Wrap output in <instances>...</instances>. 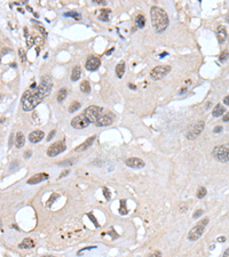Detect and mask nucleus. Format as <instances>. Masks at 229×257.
Here are the masks:
<instances>
[{
  "label": "nucleus",
  "instance_id": "57",
  "mask_svg": "<svg viewBox=\"0 0 229 257\" xmlns=\"http://www.w3.org/2000/svg\"><path fill=\"white\" fill-rule=\"evenodd\" d=\"M0 62H1V58H0Z\"/></svg>",
  "mask_w": 229,
  "mask_h": 257
},
{
  "label": "nucleus",
  "instance_id": "28",
  "mask_svg": "<svg viewBox=\"0 0 229 257\" xmlns=\"http://www.w3.org/2000/svg\"><path fill=\"white\" fill-rule=\"evenodd\" d=\"M119 213H120L121 215H126V214H127V209H126V200H120Z\"/></svg>",
  "mask_w": 229,
  "mask_h": 257
},
{
  "label": "nucleus",
  "instance_id": "33",
  "mask_svg": "<svg viewBox=\"0 0 229 257\" xmlns=\"http://www.w3.org/2000/svg\"><path fill=\"white\" fill-rule=\"evenodd\" d=\"M179 210H180L181 213H186V211L188 210V204H187V203H182V204H180Z\"/></svg>",
  "mask_w": 229,
  "mask_h": 257
},
{
  "label": "nucleus",
  "instance_id": "20",
  "mask_svg": "<svg viewBox=\"0 0 229 257\" xmlns=\"http://www.w3.org/2000/svg\"><path fill=\"white\" fill-rule=\"evenodd\" d=\"M226 113V109L223 108L221 104H216V108L213 109V112H212V114H213V117H220V116H223Z\"/></svg>",
  "mask_w": 229,
  "mask_h": 257
},
{
  "label": "nucleus",
  "instance_id": "40",
  "mask_svg": "<svg viewBox=\"0 0 229 257\" xmlns=\"http://www.w3.org/2000/svg\"><path fill=\"white\" fill-rule=\"evenodd\" d=\"M88 217L92 219V222L94 223V225H96V226H99V223H97V221L95 219V217L93 216V214H88Z\"/></svg>",
  "mask_w": 229,
  "mask_h": 257
},
{
  "label": "nucleus",
  "instance_id": "22",
  "mask_svg": "<svg viewBox=\"0 0 229 257\" xmlns=\"http://www.w3.org/2000/svg\"><path fill=\"white\" fill-rule=\"evenodd\" d=\"M124 73H125V63H124V62H120V63H118V65L116 67V74H117L118 78H121V77L124 76Z\"/></svg>",
  "mask_w": 229,
  "mask_h": 257
},
{
  "label": "nucleus",
  "instance_id": "6",
  "mask_svg": "<svg viewBox=\"0 0 229 257\" xmlns=\"http://www.w3.org/2000/svg\"><path fill=\"white\" fill-rule=\"evenodd\" d=\"M171 71V67L170 65H158L151 70L150 72V77L152 80H159L164 78L165 76L168 74V72Z\"/></svg>",
  "mask_w": 229,
  "mask_h": 257
},
{
  "label": "nucleus",
  "instance_id": "4",
  "mask_svg": "<svg viewBox=\"0 0 229 257\" xmlns=\"http://www.w3.org/2000/svg\"><path fill=\"white\" fill-rule=\"evenodd\" d=\"M103 109L101 106H96V105H91L84 111V116L87 118V120L91 122V123H95V122L99 120L100 117H102L104 113H103Z\"/></svg>",
  "mask_w": 229,
  "mask_h": 257
},
{
  "label": "nucleus",
  "instance_id": "29",
  "mask_svg": "<svg viewBox=\"0 0 229 257\" xmlns=\"http://www.w3.org/2000/svg\"><path fill=\"white\" fill-rule=\"evenodd\" d=\"M206 189L204 188V186H201L199 189H198V191H197V198L198 199H203L205 195H206Z\"/></svg>",
  "mask_w": 229,
  "mask_h": 257
},
{
  "label": "nucleus",
  "instance_id": "36",
  "mask_svg": "<svg viewBox=\"0 0 229 257\" xmlns=\"http://www.w3.org/2000/svg\"><path fill=\"white\" fill-rule=\"evenodd\" d=\"M103 193H104V197H106V199H107V200H110L111 195H110V192H109V190L107 189V188H104V189H103Z\"/></svg>",
  "mask_w": 229,
  "mask_h": 257
},
{
  "label": "nucleus",
  "instance_id": "56",
  "mask_svg": "<svg viewBox=\"0 0 229 257\" xmlns=\"http://www.w3.org/2000/svg\"><path fill=\"white\" fill-rule=\"evenodd\" d=\"M42 257H55V256H42Z\"/></svg>",
  "mask_w": 229,
  "mask_h": 257
},
{
  "label": "nucleus",
  "instance_id": "52",
  "mask_svg": "<svg viewBox=\"0 0 229 257\" xmlns=\"http://www.w3.org/2000/svg\"><path fill=\"white\" fill-rule=\"evenodd\" d=\"M30 155H31V151H27L25 152V158H30Z\"/></svg>",
  "mask_w": 229,
  "mask_h": 257
},
{
  "label": "nucleus",
  "instance_id": "54",
  "mask_svg": "<svg viewBox=\"0 0 229 257\" xmlns=\"http://www.w3.org/2000/svg\"><path fill=\"white\" fill-rule=\"evenodd\" d=\"M210 106H211V103H210V102H209V103H207V104H206V105H205V109H209V108H210Z\"/></svg>",
  "mask_w": 229,
  "mask_h": 257
},
{
  "label": "nucleus",
  "instance_id": "3",
  "mask_svg": "<svg viewBox=\"0 0 229 257\" xmlns=\"http://www.w3.org/2000/svg\"><path fill=\"white\" fill-rule=\"evenodd\" d=\"M207 224H209V218H207V217H206V218H203L201 222H198L191 230L189 231V233H188L189 240H190V241H196V240H198L203 235V233H204L205 228H206Z\"/></svg>",
  "mask_w": 229,
  "mask_h": 257
},
{
  "label": "nucleus",
  "instance_id": "45",
  "mask_svg": "<svg viewBox=\"0 0 229 257\" xmlns=\"http://www.w3.org/2000/svg\"><path fill=\"white\" fill-rule=\"evenodd\" d=\"M221 130H222V127H221V126H218V127L214 128V133H220Z\"/></svg>",
  "mask_w": 229,
  "mask_h": 257
},
{
  "label": "nucleus",
  "instance_id": "9",
  "mask_svg": "<svg viewBox=\"0 0 229 257\" xmlns=\"http://www.w3.org/2000/svg\"><path fill=\"white\" fill-rule=\"evenodd\" d=\"M91 122L87 120V118L84 116V113H81L79 116L75 117L72 120H71V126L76 129H84L86 128Z\"/></svg>",
  "mask_w": 229,
  "mask_h": 257
},
{
  "label": "nucleus",
  "instance_id": "27",
  "mask_svg": "<svg viewBox=\"0 0 229 257\" xmlns=\"http://www.w3.org/2000/svg\"><path fill=\"white\" fill-rule=\"evenodd\" d=\"M67 89H61L60 92H58V94H57V102H63L64 99H66V97H67Z\"/></svg>",
  "mask_w": 229,
  "mask_h": 257
},
{
  "label": "nucleus",
  "instance_id": "2",
  "mask_svg": "<svg viewBox=\"0 0 229 257\" xmlns=\"http://www.w3.org/2000/svg\"><path fill=\"white\" fill-rule=\"evenodd\" d=\"M150 16H151L152 27L156 30V32L161 33L163 31H165V29H167V27H168V16L163 8L157 7V6L151 7Z\"/></svg>",
  "mask_w": 229,
  "mask_h": 257
},
{
  "label": "nucleus",
  "instance_id": "10",
  "mask_svg": "<svg viewBox=\"0 0 229 257\" xmlns=\"http://www.w3.org/2000/svg\"><path fill=\"white\" fill-rule=\"evenodd\" d=\"M100 65H101L100 58H99V57H95V56H91V57L87 58L85 68H86V70H88V71H95V70H97V69L100 68Z\"/></svg>",
  "mask_w": 229,
  "mask_h": 257
},
{
  "label": "nucleus",
  "instance_id": "46",
  "mask_svg": "<svg viewBox=\"0 0 229 257\" xmlns=\"http://www.w3.org/2000/svg\"><path fill=\"white\" fill-rule=\"evenodd\" d=\"M223 102H225V104H226V105H228V106H229V95H228V96H226V97L223 98Z\"/></svg>",
  "mask_w": 229,
  "mask_h": 257
},
{
  "label": "nucleus",
  "instance_id": "48",
  "mask_svg": "<svg viewBox=\"0 0 229 257\" xmlns=\"http://www.w3.org/2000/svg\"><path fill=\"white\" fill-rule=\"evenodd\" d=\"M38 30H39V31H41V32L44 33V36H46V34H47V33H46V31L44 30V27H38Z\"/></svg>",
  "mask_w": 229,
  "mask_h": 257
},
{
  "label": "nucleus",
  "instance_id": "5",
  "mask_svg": "<svg viewBox=\"0 0 229 257\" xmlns=\"http://www.w3.org/2000/svg\"><path fill=\"white\" fill-rule=\"evenodd\" d=\"M212 155L220 162H229V144L216 146L212 151Z\"/></svg>",
  "mask_w": 229,
  "mask_h": 257
},
{
  "label": "nucleus",
  "instance_id": "21",
  "mask_svg": "<svg viewBox=\"0 0 229 257\" xmlns=\"http://www.w3.org/2000/svg\"><path fill=\"white\" fill-rule=\"evenodd\" d=\"M111 13L110 9H101L100 15H99V20L100 21H104V22H108L109 21V14Z\"/></svg>",
  "mask_w": 229,
  "mask_h": 257
},
{
  "label": "nucleus",
  "instance_id": "49",
  "mask_svg": "<svg viewBox=\"0 0 229 257\" xmlns=\"http://www.w3.org/2000/svg\"><path fill=\"white\" fill-rule=\"evenodd\" d=\"M113 50H115V47H112L111 49H109L108 52L106 53V55H110V54H111V53H112V52H113Z\"/></svg>",
  "mask_w": 229,
  "mask_h": 257
},
{
  "label": "nucleus",
  "instance_id": "15",
  "mask_svg": "<svg viewBox=\"0 0 229 257\" xmlns=\"http://www.w3.org/2000/svg\"><path fill=\"white\" fill-rule=\"evenodd\" d=\"M216 37H218V41L219 43H223L226 38H227V30L223 25H219L216 29Z\"/></svg>",
  "mask_w": 229,
  "mask_h": 257
},
{
  "label": "nucleus",
  "instance_id": "25",
  "mask_svg": "<svg viewBox=\"0 0 229 257\" xmlns=\"http://www.w3.org/2000/svg\"><path fill=\"white\" fill-rule=\"evenodd\" d=\"M80 90L85 94H88L91 93V85L87 80H84V81L80 83Z\"/></svg>",
  "mask_w": 229,
  "mask_h": 257
},
{
  "label": "nucleus",
  "instance_id": "12",
  "mask_svg": "<svg viewBox=\"0 0 229 257\" xmlns=\"http://www.w3.org/2000/svg\"><path fill=\"white\" fill-rule=\"evenodd\" d=\"M48 177H49V175H48L47 173H39V174H36V175H33L32 177H30V178L27 179V184H30V185L38 184V183H40V182H42V181L48 179Z\"/></svg>",
  "mask_w": 229,
  "mask_h": 257
},
{
  "label": "nucleus",
  "instance_id": "16",
  "mask_svg": "<svg viewBox=\"0 0 229 257\" xmlns=\"http://www.w3.org/2000/svg\"><path fill=\"white\" fill-rule=\"evenodd\" d=\"M95 138H96L95 136H91V137H89V138H87V139H86L84 143H81L79 146H77V148L75 149V151H76V152H81V151H85L86 149H88V148H89V146H91V145L94 143Z\"/></svg>",
  "mask_w": 229,
  "mask_h": 257
},
{
  "label": "nucleus",
  "instance_id": "50",
  "mask_svg": "<svg viewBox=\"0 0 229 257\" xmlns=\"http://www.w3.org/2000/svg\"><path fill=\"white\" fill-rule=\"evenodd\" d=\"M128 87H130L131 89H136V86H135V85H132V83H128Z\"/></svg>",
  "mask_w": 229,
  "mask_h": 257
},
{
  "label": "nucleus",
  "instance_id": "19",
  "mask_svg": "<svg viewBox=\"0 0 229 257\" xmlns=\"http://www.w3.org/2000/svg\"><path fill=\"white\" fill-rule=\"evenodd\" d=\"M24 143H25V137L23 135V133L18 132L16 134V138H15V146L20 149V148H22L24 145Z\"/></svg>",
  "mask_w": 229,
  "mask_h": 257
},
{
  "label": "nucleus",
  "instance_id": "31",
  "mask_svg": "<svg viewBox=\"0 0 229 257\" xmlns=\"http://www.w3.org/2000/svg\"><path fill=\"white\" fill-rule=\"evenodd\" d=\"M228 56H229L228 50H223V52L221 53V55H220V57H219L220 62H225V61H227V60H228Z\"/></svg>",
  "mask_w": 229,
  "mask_h": 257
},
{
  "label": "nucleus",
  "instance_id": "44",
  "mask_svg": "<svg viewBox=\"0 0 229 257\" xmlns=\"http://www.w3.org/2000/svg\"><path fill=\"white\" fill-rule=\"evenodd\" d=\"M216 241H218V242H225V241H226V238H225V237H219V238L216 239Z\"/></svg>",
  "mask_w": 229,
  "mask_h": 257
},
{
  "label": "nucleus",
  "instance_id": "55",
  "mask_svg": "<svg viewBox=\"0 0 229 257\" xmlns=\"http://www.w3.org/2000/svg\"><path fill=\"white\" fill-rule=\"evenodd\" d=\"M11 67H12V68H16L17 65H16V63H12V64H11Z\"/></svg>",
  "mask_w": 229,
  "mask_h": 257
},
{
  "label": "nucleus",
  "instance_id": "37",
  "mask_svg": "<svg viewBox=\"0 0 229 257\" xmlns=\"http://www.w3.org/2000/svg\"><path fill=\"white\" fill-rule=\"evenodd\" d=\"M57 198H58V194H53V195L49 198V200H48V206H49V204H52V203L54 202L55 199H57Z\"/></svg>",
  "mask_w": 229,
  "mask_h": 257
},
{
  "label": "nucleus",
  "instance_id": "8",
  "mask_svg": "<svg viewBox=\"0 0 229 257\" xmlns=\"http://www.w3.org/2000/svg\"><path fill=\"white\" fill-rule=\"evenodd\" d=\"M66 149H67L66 141L62 139V141H60V142H56L54 144H52L51 148H48V150H47V155H48V157H56L57 154L62 153Z\"/></svg>",
  "mask_w": 229,
  "mask_h": 257
},
{
  "label": "nucleus",
  "instance_id": "38",
  "mask_svg": "<svg viewBox=\"0 0 229 257\" xmlns=\"http://www.w3.org/2000/svg\"><path fill=\"white\" fill-rule=\"evenodd\" d=\"M35 42H37V43H38V46H40V45H42V43H44V40H42V38H41V37H39V36H38V37H36V38H35Z\"/></svg>",
  "mask_w": 229,
  "mask_h": 257
},
{
  "label": "nucleus",
  "instance_id": "30",
  "mask_svg": "<svg viewBox=\"0 0 229 257\" xmlns=\"http://www.w3.org/2000/svg\"><path fill=\"white\" fill-rule=\"evenodd\" d=\"M18 54H20V58H21L22 63H24L27 61V53H25V50H23V48H20L18 49Z\"/></svg>",
  "mask_w": 229,
  "mask_h": 257
},
{
  "label": "nucleus",
  "instance_id": "17",
  "mask_svg": "<svg viewBox=\"0 0 229 257\" xmlns=\"http://www.w3.org/2000/svg\"><path fill=\"white\" fill-rule=\"evenodd\" d=\"M33 246H35V241L31 238H25L21 244H18V248H21V249H30V248H33Z\"/></svg>",
  "mask_w": 229,
  "mask_h": 257
},
{
  "label": "nucleus",
  "instance_id": "1",
  "mask_svg": "<svg viewBox=\"0 0 229 257\" xmlns=\"http://www.w3.org/2000/svg\"><path fill=\"white\" fill-rule=\"evenodd\" d=\"M53 88V82L49 76H44L40 83L35 89H27L22 96V108L24 111H32L38 106L41 101L47 97Z\"/></svg>",
  "mask_w": 229,
  "mask_h": 257
},
{
  "label": "nucleus",
  "instance_id": "35",
  "mask_svg": "<svg viewBox=\"0 0 229 257\" xmlns=\"http://www.w3.org/2000/svg\"><path fill=\"white\" fill-rule=\"evenodd\" d=\"M203 214H204V210H203V209H198V210H196V213H194L192 217H194V218H198L199 216H202Z\"/></svg>",
  "mask_w": 229,
  "mask_h": 257
},
{
  "label": "nucleus",
  "instance_id": "11",
  "mask_svg": "<svg viewBox=\"0 0 229 257\" xmlns=\"http://www.w3.org/2000/svg\"><path fill=\"white\" fill-rule=\"evenodd\" d=\"M125 163L126 166L131 167V168H135V169H139V168H143L144 167V161L139 159V158H135V157H132V158H127L125 160Z\"/></svg>",
  "mask_w": 229,
  "mask_h": 257
},
{
  "label": "nucleus",
  "instance_id": "34",
  "mask_svg": "<svg viewBox=\"0 0 229 257\" xmlns=\"http://www.w3.org/2000/svg\"><path fill=\"white\" fill-rule=\"evenodd\" d=\"M146 257H162V253L158 251V250H156V251H154V253H151V254L147 255Z\"/></svg>",
  "mask_w": 229,
  "mask_h": 257
},
{
  "label": "nucleus",
  "instance_id": "18",
  "mask_svg": "<svg viewBox=\"0 0 229 257\" xmlns=\"http://www.w3.org/2000/svg\"><path fill=\"white\" fill-rule=\"evenodd\" d=\"M81 77V68L79 65H76L72 72H71V80L72 81H78Z\"/></svg>",
  "mask_w": 229,
  "mask_h": 257
},
{
  "label": "nucleus",
  "instance_id": "26",
  "mask_svg": "<svg viewBox=\"0 0 229 257\" xmlns=\"http://www.w3.org/2000/svg\"><path fill=\"white\" fill-rule=\"evenodd\" d=\"M24 34H25V38H27V47H32V45L35 43V39L32 38V36H30V34H29V31H27V27H24Z\"/></svg>",
  "mask_w": 229,
  "mask_h": 257
},
{
  "label": "nucleus",
  "instance_id": "43",
  "mask_svg": "<svg viewBox=\"0 0 229 257\" xmlns=\"http://www.w3.org/2000/svg\"><path fill=\"white\" fill-rule=\"evenodd\" d=\"M69 173H70V170H69V169H67V170H64V172H63V173H62V174L60 175V177H58V178H62V177H64V176H67L68 174H69Z\"/></svg>",
  "mask_w": 229,
  "mask_h": 257
},
{
  "label": "nucleus",
  "instance_id": "41",
  "mask_svg": "<svg viewBox=\"0 0 229 257\" xmlns=\"http://www.w3.org/2000/svg\"><path fill=\"white\" fill-rule=\"evenodd\" d=\"M225 122H228L229 121V112H226L225 114H223V119H222Z\"/></svg>",
  "mask_w": 229,
  "mask_h": 257
},
{
  "label": "nucleus",
  "instance_id": "32",
  "mask_svg": "<svg viewBox=\"0 0 229 257\" xmlns=\"http://www.w3.org/2000/svg\"><path fill=\"white\" fill-rule=\"evenodd\" d=\"M64 16H71V17H75V18H76L77 21L81 18V15H80V14L75 13V12H71V13H66V14H64Z\"/></svg>",
  "mask_w": 229,
  "mask_h": 257
},
{
  "label": "nucleus",
  "instance_id": "39",
  "mask_svg": "<svg viewBox=\"0 0 229 257\" xmlns=\"http://www.w3.org/2000/svg\"><path fill=\"white\" fill-rule=\"evenodd\" d=\"M94 248H96L95 246H92V247H86V248H84V249H81V250H79V251H78V255H81V253H82V251H85V250H91V249H94Z\"/></svg>",
  "mask_w": 229,
  "mask_h": 257
},
{
  "label": "nucleus",
  "instance_id": "7",
  "mask_svg": "<svg viewBox=\"0 0 229 257\" xmlns=\"http://www.w3.org/2000/svg\"><path fill=\"white\" fill-rule=\"evenodd\" d=\"M204 126H205V123L204 121H197L196 123H194L190 128H189V130L187 132V138L190 139V141H192V139H195V138H197V136L199 135L201 133L203 132V129H204Z\"/></svg>",
  "mask_w": 229,
  "mask_h": 257
},
{
  "label": "nucleus",
  "instance_id": "13",
  "mask_svg": "<svg viewBox=\"0 0 229 257\" xmlns=\"http://www.w3.org/2000/svg\"><path fill=\"white\" fill-rule=\"evenodd\" d=\"M44 136H45V133L42 130H35V132L30 133L29 141L31 143H38V142H40L41 139L44 138Z\"/></svg>",
  "mask_w": 229,
  "mask_h": 257
},
{
  "label": "nucleus",
  "instance_id": "23",
  "mask_svg": "<svg viewBox=\"0 0 229 257\" xmlns=\"http://www.w3.org/2000/svg\"><path fill=\"white\" fill-rule=\"evenodd\" d=\"M81 104L80 102H78V101H73L71 104H70V106L68 109V111L70 112V113H73V112H76V111H78L79 109H80Z\"/></svg>",
  "mask_w": 229,
  "mask_h": 257
},
{
  "label": "nucleus",
  "instance_id": "14",
  "mask_svg": "<svg viewBox=\"0 0 229 257\" xmlns=\"http://www.w3.org/2000/svg\"><path fill=\"white\" fill-rule=\"evenodd\" d=\"M112 123V118L109 114H103L102 117L99 118V120L95 122V126L97 127H104V126H109Z\"/></svg>",
  "mask_w": 229,
  "mask_h": 257
},
{
  "label": "nucleus",
  "instance_id": "42",
  "mask_svg": "<svg viewBox=\"0 0 229 257\" xmlns=\"http://www.w3.org/2000/svg\"><path fill=\"white\" fill-rule=\"evenodd\" d=\"M54 135H55V130H52V133H49V134H48L47 141H51V139H52V138L54 137Z\"/></svg>",
  "mask_w": 229,
  "mask_h": 257
},
{
  "label": "nucleus",
  "instance_id": "53",
  "mask_svg": "<svg viewBox=\"0 0 229 257\" xmlns=\"http://www.w3.org/2000/svg\"><path fill=\"white\" fill-rule=\"evenodd\" d=\"M166 55H167V53H162V54L159 55V56H161V57H162V58H163V57H165Z\"/></svg>",
  "mask_w": 229,
  "mask_h": 257
},
{
  "label": "nucleus",
  "instance_id": "47",
  "mask_svg": "<svg viewBox=\"0 0 229 257\" xmlns=\"http://www.w3.org/2000/svg\"><path fill=\"white\" fill-rule=\"evenodd\" d=\"M95 2H96V4H100V5H106V4H107V1H103V0H95Z\"/></svg>",
  "mask_w": 229,
  "mask_h": 257
},
{
  "label": "nucleus",
  "instance_id": "51",
  "mask_svg": "<svg viewBox=\"0 0 229 257\" xmlns=\"http://www.w3.org/2000/svg\"><path fill=\"white\" fill-rule=\"evenodd\" d=\"M223 257H229V248L225 251V254H223Z\"/></svg>",
  "mask_w": 229,
  "mask_h": 257
},
{
  "label": "nucleus",
  "instance_id": "24",
  "mask_svg": "<svg viewBox=\"0 0 229 257\" xmlns=\"http://www.w3.org/2000/svg\"><path fill=\"white\" fill-rule=\"evenodd\" d=\"M135 23L139 29H142V27L146 25V18L143 15H137L136 18H135Z\"/></svg>",
  "mask_w": 229,
  "mask_h": 257
}]
</instances>
